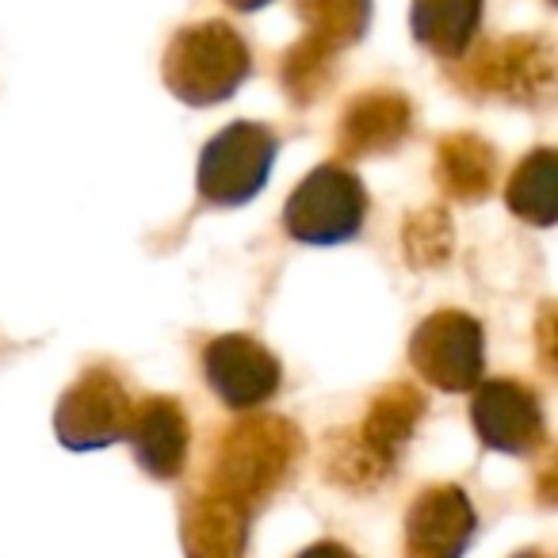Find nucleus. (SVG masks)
<instances>
[{"label": "nucleus", "instance_id": "1", "mask_svg": "<svg viewBox=\"0 0 558 558\" xmlns=\"http://www.w3.org/2000/svg\"><path fill=\"white\" fill-rule=\"evenodd\" d=\"M303 456V436L283 417H248L218 436L210 451L207 494H218L241 509L268 501Z\"/></svg>", "mask_w": 558, "mask_h": 558}, {"label": "nucleus", "instance_id": "2", "mask_svg": "<svg viewBox=\"0 0 558 558\" xmlns=\"http://www.w3.org/2000/svg\"><path fill=\"white\" fill-rule=\"evenodd\" d=\"M165 85L177 100L207 108V104L230 100L248 77L253 62L233 27L218 24H195L172 39L169 54H165Z\"/></svg>", "mask_w": 558, "mask_h": 558}, {"label": "nucleus", "instance_id": "3", "mask_svg": "<svg viewBox=\"0 0 558 558\" xmlns=\"http://www.w3.org/2000/svg\"><path fill=\"white\" fill-rule=\"evenodd\" d=\"M364 210L367 195L360 180L341 165H322L295 187L283 210V226L291 238L306 245H341L356 238V230L364 226Z\"/></svg>", "mask_w": 558, "mask_h": 558}, {"label": "nucleus", "instance_id": "4", "mask_svg": "<svg viewBox=\"0 0 558 558\" xmlns=\"http://www.w3.org/2000/svg\"><path fill=\"white\" fill-rule=\"evenodd\" d=\"M463 85L494 100L543 104L555 93V50L539 35H512L489 43L466 62Z\"/></svg>", "mask_w": 558, "mask_h": 558}, {"label": "nucleus", "instance_id": "5", "mask_svg": "<svg viewBox=\"0 0 558 558\" xmlns=\"http://www.w3.org/2000/svg\"><path fill=\"white\" fill-rule=\"evenodd\" d=\"M276 138L260 123H230L199 157V195L215 207H241L264 187Z\"/></svg>", "mask_w": 558, "mask_h": 558}, {"label": "nucleus", "instance_id": "6", "mask_svg": "<svg viewBox=\"0 0 558 558\" xmlns=\"http://www.w3.org/2000/svg\"><path fill=\"white\" fill-rule=\"evenodd\" d=\"M134 417V402L123 383L111 372H88L62 395L54 413L58 440L73 451H96L116 440H126V428Z\"/></svg>", "mask_w": 558, "mask_h": 558}, {"label": "nucleus", "instance_id": "7", "mask_svg": "<svg viewBox=\"0 0 558 558\" xmlns=\"http://www.w3.org/2000/svg\"><path fill=\"white\" fill-rule=\"evenodd\" d=\"M410 360L433 387L466 390L482 379V326L459 311H440L417 326L410 341Z\"/></svg>", "mask_w": 558, "mask_h": 558}, {"label": "nucleus", "instance_id": "8", "mask_svg": "<svg viewBox=\"0 0 558 558\" xmlns=\"http://www.w3.org/2000/svg\"><path fill=\"white\" fill-rule=\"evenodd\" d=\"M203 372L218 398L230 410H253V405L268 402L279 390V364L260 341L253 337H218L203 352Z\"/></svg>", "mask_w": 558, "mask_h": 558}, {"label": "nucleus", "instance_id": "9", "mask_svg": "<svg viewBox=\"0 0 558 558\" xmlns=\"http://www.w3.org/2000/svg\"><path fill=\"white\" fill-rule=\"evenodd\" d=\"M474 433L486 448L505 456H532L543 444V413L527 387L512 379H497L478 387L471 402Z\"/></svg>", "mask_w": 558, "mask_h": 558}, {"label": "nucleus", "instance_id": "10", "mask_svg": "<svg viewBox=\"0 0 558 558\" xmlns=\"http://www.w3.org/2000/svg\"><path fill=\"white\" fill-rule=\"evenodd\" d=\"M474 535V509L459 486H428L405 512V558H459Z\"/></svg>", "mask_w": 558, "mask_h": 558}, {"label": "nucleus", "instance_id": "11", "mask_svg": "<svg viewBox=\"0 0 558 558\" xmlns=\"http://www.w3.org/2000/svg\"><path fill=\"white\" fill-rule=\"evenodd\" d=\"M413 126V108L402 93H360L356 100L344 108L341 131L337 142L349 157H372V154H390L410 138Z\"/></svg>", "mask_w": 558, "mask_h": 558}, {"label": "nucleus", "instance_id": "12", "mask_svg": "<svg viewBox=\"0 0 558 558\" xmlns=\"http://www.w3.org/2000/svg\"><path fill=\"white\" fill-rule=\"evenodd\" d=\"M142 471L154 478H177L187 459V417L172 398H146L134 402V417L126 428Z\"/></svg>", "mask_w": 558, "mask_h": 558}, {"label": "nucleus", "instance_id": "13", "mask_svg": "<svg viewBox=\"0 0 558 558\" xmlns=\"http://www.w3.org/2000/svg\"><path fill=\"white\" fill-rule=\"evenodd\" d=\"M187 558H245L248 512L218 494H199L180 524Z\"/></svg>", "mask_w": 558, "mask_h": 558}, {"label": "nucleus", "instance_id": "14", "mask_svg": "<svg viewBox=\"0 0 558 558\" xmlns=\"http://www.w3.org/2000/svg\"><path fill=\"white\" fill-rule=\"evenodd\" d=\"M436 180L459 203H482L497 187V149L478 134H448L436 146Z\"/></svg>", "mask_w": 558, "mask_h": 558}, {"label": "nucleus", "instance_id": "15", "mask_svg": "<svg viewBox=\"0 0 558 558\" xmlns=\"http://www.w3.org/2000/svg\"><path fill=\"white\" fill-rule=\"evenodd\" d=\"M421 413H425V398L410 387V383H395V387L379 390L367 405L364 425L356 428V436L383 459L395 466L398 451L410 444L413 428H417Z\"/></svg>", "mask_w": 558, "mask_h": 558}, {"label": "nucleus", "instance_id": "16", "mask_svg": "<svg viewBox=\"0 0 558 558\" xmlns=\"http://www.w3.org/2000/svg\"><path fill=\"white\" fill-rule=\"evenodd\" d=\"M413 35L440 58H459L471 47L482 20V0H413Z\"/></svg>", "mask_w": 558, "mask_h": 558}, {"label": "nucleus", "instance_id": "17", "mask_svg": "<svg viewBox=\"0 0 558 558\" xmlns=\"http://www.w3.org/2000/svg\"><path fill=\"white\" fill-rule=\"evenodd\" d=\"M299 16L306 24L303 39L329 54H341L344 47L364 39L372 24V0H299Z\"/></svg>", "mask_w": 558, "mask_h": 558}, {"label": "nucleus", "instance_id": "18", "mask_svg": "<svg viewBox=\"0 0 558 558\" xmlns=\"http://www.w3.org/2000/svg\"><path fill=\"white\" fill-rule=\"evenodd\" d=\"M512 215H520L524 222L550 226L555 222V199H558V169H555V149H535L532 157L520 161V169L512 172L509 187H505Z\"/></svg>", "mask_w": 558, "mask_h": 558}, {"label": "nucleus", "instance_id": "19", "mask_svg": "<svg viewBox=\"0 0 558 558\" xmlns=\"http://www.w3.org/2000/svg\"><path fill=\"white\" fill-rule=\"evenodd\" d=\"M333 58L337 54L314 47L311 39L295 43V47L283 54L279 81H283V88H288V96L299 104V108H303V104L322 100V93H326L329 81H333Z\"/></svg>", "mask_w": 558, "mask_h": 558}, {"label": "nucleus", "instance_id": "20", "mask_svg": "<svg viewBox=\"0 0 558 558\" xmlns=\"http://www.w3.org/2000/svg\"><path fill=\"white\" fill-rule=\"evenodd\" d=\"M326 471L337 486H352V489H364V486H375L390 474V463H383L372 448L352 433H337L329 440V451H326Z\"/></svg>", "mask_w": 558, "mask_h": 558}, {"label": "nucleus", "instance_id": "21", "mask_svg": "<svg viewBox=\"0 0 558 558\" xmlns=\"http://www.w3.org/2000/svg\"><path fill=\"white\" fill-rule=\"evenodd\" d=\"M402 248L413 268H440L451 256V222L444 207H428L402 226Z\"/></svg>", "mask_w": 558, "mask_h": 558}, {"label": "nucleus", "instance_id": "22", "mask_svg": "<svg viewBox=\"0 0 558 558\" xmlns=\"http://www.w3.org/2000/svg\"><path fill=\"white\" fill-rule=\"evenodd\" d=\"M299 558H356L349 547H341V543H314V547H306Z\"/></svg>", "mask_w": 558, "mask_h": 558}, {"label": "nucleus", "instance_id": "23", "mask_svg": "<svg viewBox=\"0 0 558 558\" xmlns=\"http://www.w3.org/2000/svg\"><path fill=\"white\" fill-rule=\"evenodd\" d=\"M230 9H238V12H253V9H264V4H271V0H226Z\"/></svg>", "mask_w": 558, "mask_h": 558}, {"label": "nucleus", "instance_id": "24", "mask_svg": "<svg viewBox=\"0 0 558 558\" xmlns=\"http://www.w3.org/2000/svg\"><path fill=\"white\" fill-rule=\"evenodd\" d=\"M517 558H547V555H539V550H520Z\"/></svg>", "mask_w": 558, "mask_h": 558}]
</instances>
